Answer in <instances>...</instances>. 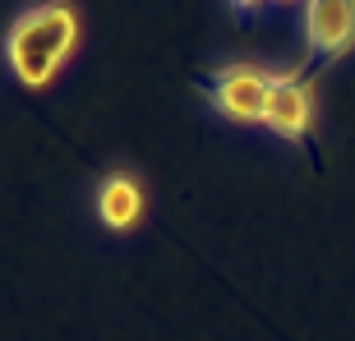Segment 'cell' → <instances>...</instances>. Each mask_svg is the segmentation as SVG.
<instances>
[{
  "instance_id": "obj_1",
  "label": "cell",
  "mask_w": 355,
  "mask_h": 341,
  "mask_svg": "<svg viewBox=\"0 0 355 341\" xmlns=\"http://www.w3.org/2000/svg\"><path fill=\"white\" fill-rule=\"evenodd\" d=\"M79 42V14L65 0H46L33 5L10 24L5 33V60H10L14 79L24 88H46V83L65 69L69 51Z\"/></svg>"
},
{
  "instance_id": "obj_2",
  "label": "cell",
  "mask_w": 355,
  "mask_h": 341,
  "mask_svg": "<svg viewBox=\"0 0 355 341\" xmlns=\"http://www.w3.org/2000/svg\"><path fill=\"white\" fill-rule=\"evenodd\" d=\"M203 97L222 120L236 125H263L268 120V97H272V74L259 65H222L203 74Z\"/></svg>"
},
{
  "instance_id": "obj_3",
  "label": "cell",
  "mask_w": 355,
  "mask_h": 341,
  "mask_svg": "<svg viewBox=\"0 0 355 341\" xmlns=\"http://www.w3.org/2000/svg\"><path fill=\"white\" fill-rule=\"evenodd\" d=\"M304 42L318 55H346L355 46V0H304Z\"/></svg>"
},
{
  "instance_id": "obj_4",
  "label": "cell",
  "mask_w": 355,
  "mask_h": 341,
  "mask_svg": "<svg viewBox=\"0 0 355 341\" xmlns=\"http://www.w3.org/2000/svg\"><path fill=\"white\" fill-rule=\"evenodd\" d=\"M309 120H314V92L300 74H272V97H268V130L300 143L309 134Z\"/></svg>"
},
{
  "instance_id": "obj_5",
  "label": "cell",
  "mask_w": 355,
  "mask_h": 341,
  "mask_svg": "<svg viewBox=\"0 0 355 341\" xmlns=\"http://www.w3.org/2000/svg\"><path fill=\"white\" fill-rule=\"evenodd\" d=\"M97 217H102L106 231H130L144 217V189H139V180L125 175V170L106 175L102 189H97Z\"/></svg>"
},
{
  "instance_id": "obj_6",
  "label": "cell",
  "mask_w": 355,
  "mask_h": 341,
  "mask_svg": "<svg viewBox=\"0 0 355 341\" xmlns=\"http://www.w3.org/2000/svg\"><path fill=\"white\" fill-rule=\"evenodd\" d=\"M236 10H259V5H268V0H231Z\"/></svg>"
}]
</instances>
